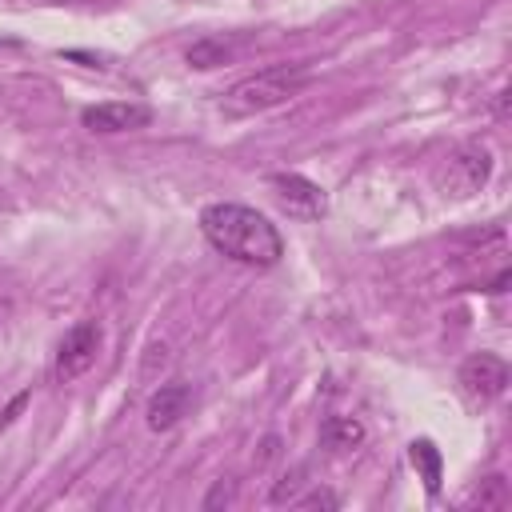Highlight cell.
Returning <instances> with one entry per match:
<instances>
[{
    "instance_id": "ba28073f",
    "label": "cell",
    "mask_w": 512,
    "mask_h": 512,
    "mask_svg": "<svg viewBox=\"0 0 512 512\" xmlns=\"http://www.w3.org/2000/svg\"><path fill=\"white\" fill-rule=\"evenodd\" d=\"M188 404H192V388H188L184 380H168V384H160V388L148 396L144 420H148L152 432H168V428L180 424V416L188 412Z\"/></svg>"
},
{
    "instance_id": "8fae6325",
    "label": "cell",
    "mask_w": 512,
    "mask_h": 512,
    "mask_svg": "<svg viewBox=\"0 0 512 512\" xmlns=\"http://www.w3.org/2000/svg\"><path fill=\"white\" fill-rule=\"evenodd\" d=\"M408 456H412V464H416V472H420L428 496H436V492H440V448H436L432 440H412Z\"/></svg>"
},
{
    "instance_id": "4fadbf2b",
    "label": "cell",
    "mask_w": 512,
    "mask_h": 512,
    "mask_svg": "<svg viewBox=\"0 0 512 512\" xmlns=\"http://www.w3.org/2000/svg\"><path fill=\"white\" fill-rule=\"evenodd\" d=\"M232 492H236V484H232V480H216V488L204 496V508H220V504H228V500H232Z\"/></svg>"
},
{
    "instance_id": "30bf717a",
    "label": "cell",
    "mask_w": 512,
    "mask_h": 512,
    "mask_svg": "<svg viewBox=\"0 0 512 512\" xmlns=\"http://www.w3.org/2000/svg\"><path fill=\"white\" fill-rule=\"evenodd\" d=\"M320 440H324V448H332V452L360 448V444H364V424H360L356 416H328L324 428H320Z\"/></svg>"
},
{
    "instance_id": "9c48e42d",
    "label": "cell",
    "mask_w": 512,
    "mask_h": 512,
    "mask_svg": "<svg viewBox=\"0 0 512 512\" xmlns=\"http://www.w3.org/2000/svg\"><path fill=\"white\" fill-rule=\"evenodd\" d=\"M236 52H240V40H236V36H204V40H196V44L188 48V56H184V60H188L192 68L208 72V68L228 64Z\"/></svg>"
},
{
    "instance_id": "e0dca14e",
    "label": "cell",
    "mask_w": 512,
    "mask_h": 512,
    "mask_svg": "<svg viewBox=\"0 0 512 512\" xmlns=\"http://www.w3.org/2000/svg\"><path fill=\"white\" fill-rule=\"evenodd\" d=\"M40 4H68V0H40Z\"/></svg>"
},
{
    "instance_id": "7a4b0ae2",
    "label": "cell",
    "mask_w": 512,
    "mask_h": 512,
    "mask_svg": "<svg viewBox=\"0 0 512 512\" xmlns=\"http://www.w3.org/2000/svg\"><path fill=\"white\" fill-rule=\"evenodd\" d=\"M304 84H308V64H268V68L236 80L224 92L220 112L224 116H256V112H268V108L292 100Z\"/></svg>"
},
{
    "instance_id": "7c38bea8",
    "label": "cell",
    "mask_w": 512,
    "mask_h": 512,
    "mask_svg": "<svg viewBox=\"0 0 512 512\" xmlns=\"http://www.w3.org/2000/svg\"><path fill=\"white\" fill-rule=\"evenodd\" d=\"M476 500H480V508H504V504H508V484H504V476H488Z\"/></svg>"
},
{
    "instance_id": "6da1fadb",
    "label": "cell",
    "mask_w": 512,
    "mask_h": 512,
    "mask_svg": "<svg viewBox=\"0 0 512 512\" xmlns=\"http://www.w3.org/2000/svg\"><path fill=\"white\" fill-rule=\"evenodd\" d=\"M200 232L216 252H224L240 264H252V268H272L284 256V240H280L276 224L268 216H260L256 208L236 204V200L204 204Z\"/></svg>"
},
{
    "instance_id": "3957f363",
    "label": "cell",
    "mask_w": 512,
    "mask_h": 512,
    "mask_svg": "<svg viewBox=\"0 0 512 512\" xmlns=\"http://www.w3.org/2000/svg\"><path fill=\"white\" fill-rule=\"evenodd\" d=\"M488 176H492V152H488V144L468 140V144H460V148H452L444 156L436 180H440V192L444 196L468 200V196H476L488 184Z\"/></svg>"
},
{
    "instance_id": "277c9868",
    "label": "cell",
    "mask_w": 512,
    "mask_h": 512,
    "mask_svg": "<svg viewBox=\"0 0 512 512\" xmlns=\"http://www.w3.org/2000/svg\"><path fill=\"white\" fill-rule=\"evenodd\" d=\"M268 192H272L276 208L292 220H320L328 212V192L300 172H272Z\"/></svg>"
},
{
    "instance_id": "9a60e30c",
    "label": "cell",
    "mask_w": 512,
    "mask_h": 512,
    "mask_svg": "<svg viewBox=\"0 0 512 512\" xmlns=\"http://www.w3.org/2000/svg\"><path fill=\"white\" fill-rule=\"evenodd\" d=\"M336 504H340V500H336L332 492H324V488L312 492V496H300V500H296V508H336Z\"/></svg>"
},
{
    "instance_id": "5b68a950",
    "label": "cell",
    "mask_w": 512,
    "mask_h": 512,
    "mask_svg": "<svg viewBox=\"0 0 512 512\" xmlns=\"http://www.w3.org/2000/svg\"><path fill=\"white\" fill-rule=\"evenodd\" d=\"M456 384H460V396L472 408H484V404H492V400L504 396V388H508V364L496 352H472L460 364Z\"/></svg>"
},
{
    "instance_id": "8992f818",
    "label": "cell",
    "mask_w": 512,
    "mask_h": 512,
    "mask_svg": "<svg viewBox=\"0 0 512 512\" xmlns=\"http://www.w3.org/2000/svg\"><path fill=\"white\" fill-rule=\"evenodd\" d=\"M100 340H104V332H100V324H96V320H76V324L64 332L60 348H56L52 376H56L60 384L80 380V376L96 364V356H100Z\"/></svg>"
},
{
    "instance_id": "5bb4252c",
    "label": "cell",
    "mask_w": 512,
    "mask_h": 512,
    "mask_svg": "<svg viewBox=\"0 0 512 512\" xmlns=\"http://www.w3.org/2000/svg\"><path fill=\"white\" fill-rule=\"evenodd\" d=\"M300 476H304V472H292V476H284V480L272 488V504H284V500H292V492L300 488Z\"/></svg>"
},
{
    "instance_id": "52a82bcc",
    "label": "cell",
    "mask_w": 512,
    "mask_h": 512,
    "mask_svg": "<svg viewBox=\"0 0 512 512\" xmlns=\"http://www.w3.org/2000/svg\"><path fill=\"white\" fill-rule=\"evenodd\" d=\"M80 124L88 132H100V136H116V132H136V128H148L152 124V108L140 104V100H104V104H92L80 112Z\"/></svg>"
},
{
    "instance_id": "2e32d148",
    "label": "cell",
    "mask_w": 512,
    "mask_h": 512,
    "mask_svg": "<svg viewBox=\"0 0 512 512\" xmlns=\"http://www.w3.org/2000/svg\"><path fill=\"white\" fill-rule=\"evenodd\" d=\"M24 404H28V392H20V396H16V400H12V404H8V408H4V416H0V428H8V424H12V420H16V412H20V408H24Z\"/></svg>"
}]
</instances>
